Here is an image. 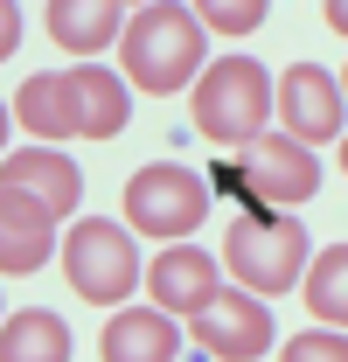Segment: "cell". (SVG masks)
<instances>
[{"label":"cell","mask_w":348,"mask_h":362,"mask_svg":"<svg viewBox=\"0 0 348 362\" xmlns=\"http://www.w3.org/2000/svg\"><path fill=\"white\" fill-rule=\"evenodd\" d=\"M119 63H126V84L153 90V98L195 84V77H202V21H195V7H181V0H146L139 14H126V28H119Z\"/></svg>","instance_id":"cell-1"},{"label":"cell","mask_w":348,"mask_h":362,"mask_svg":"<svg viewBox=\"0 0 348 362\" xmlns=\"http://www.w3.org/2000/svg\"><path fill=\"white\" fill-rule=\"evenodd\" d=\"M216 188H230L244 202V216L251 209H279V202H306V195H320V160L279 133H258L251 146H237L230 168L216 160Z\"/></svg>","instance_id":"cell-2"},{"label":"cell","mask_w":348,"mask_h":362,"mask_svg":"<svg viewBox=\"0 0 348 362\" xmlns=\"http://www.w3.org/2000/svg\"><path fill=\"white\" fill-rule=\"evenodd\" d=\"M265 112H272V77H265V63L251 56H223L202 70V84H195V126L202 139H216V146H251L265 133Z\"/></svg>","instance_id":"cell-3"},{"label":"cell","mask_w":348,"mask_h":362,"mask_svg":"<svg viewBox=\"0 0 348 362\" xmlns=\"http://www.w3.org/2000/svg\"><path fill=\"white\" fill-rule=\"evenodd\" d=\"M223 265L251 286V300L286 293V286H300V272H306V230L293 216H279V209H251L223 237Z\"/></svg>","instance_id":"cell-4"},{"label":"cell","mask_w":348,"mask_h":362,"mask_svg":"<svg viewBox=\"0 0 348 362\" xmlns=\"http://www.w3.org/2000/svg\"><path fill=\"white\" fill-rule=\"evenodd\" d=\"M63 279L91 307H126V293L139 286V251L112 216H84L63 237Z\"/></svg>","instance_id":"cell-5"},{"label":"cell","mask_w":348,"mask_h":362,"mask_svg":"<svg viewBox=\"0 0 348 362\" xmlns=\"http://www.w3.org/2000/svg\"><path fill=\"white\" fill-rule=\"evenodd\" d=\"M209 216V188L202 175H188V168H174V160H153V168H139L126 181V223L146 230V237H188V230Z\"/></svg>","instance_id":"cell-6"},{"label":"cell","mask_w":348,"mask_h":362,"mask_svg":"<svg viewBox=\"0 0 348 362\" xmlns=\"http://www.w3.org/2000/svg\"><path fill=\"white\" fill-rule=\"evenodd\" d=\"M279 119H286V139L293 146H320V139H342V119H348V105H342V84L320 70V63H293L286 77H279Z\"/></svg>","instance_id":"cell-7"},{"label":"cell","mask_w":348,"mask_h":362,"mask_svg":"<svg viewBox=\"0 0 348 362\" xmlns=\"http://www.w3.org/2000/svg\"><path fill=\"white\" fill-rule=\"evenodd\" d=\"M195 349L216 362H258L272 349V314L251 293H216L209 307H195Z\"/></svg>","instance_id":"cell-8"},{"label":"cell","mask_w":348,"mask_h":362,"mask_svg":"<svg viewBox=\"0 0 348 362\" xmlns=\"http://www.w3.org/2000/svg\"><path fill=\"white\" fill-rule=\"evenodd\" d=\"M0 195H21V202H35L49 223L56 216H70L77 209V195H84V175L56 153V146H21V153H7L0 160Z\"/></svg>","instance_id":"cell-9"},{"label":"cell","mask_w":348,"mask_h":362,"mask_svg":"<svg viewBox=\"0 0 348 362\" xmlns=\"http://www.w3.org/2000/svg\"><path fill=\"white\" fill-rule=\"evenodd\" d=\"M146 293H153V307H168L174 314H195V307H209L223 293V272L209 251H188V244H174V251H161L153 265H146Z\"/></svg>","instance_id":"cell-10"},{"label":"cell","mask_w":348,"mask_h":362,"mask_svg":"<svg viewBox=\"0 0 348 362\" xmlns=\"http://www.w3.org/2000/svg\"><path fill=\"white\" fill-rule=\"evenodd\" d=\"M98 356L105 362H174L181 356V334H174V320L161 307H126V314L105 320Z\"/></svg>","instance_id":"cell-11"},{"label":"cell","mask_w":348,"mask_h":362,"mask_svg":"<svg viewBox=\"0 0 348 362\" xmlns=\"http://www.w3.org/2000/svg\"><path fill=\"white\" fill-rule=\"evenodd\" d=\"M49 251H56V223H49L35 202L0 195V279H28V272H42Z\"/></svg>","instance_id":"cell-12"},{"label":"cell","mask_w":348,"mask_h":362,"mask_svg":"<svg viewBox=\"0 0 348 362\" xmlns=\"http://www.w3.org/2000/svg\"><path fill=\"white\" fill-rule=\"evenodd\" d=\"M70 90V119H77V139H119L126 133V84L112 70H70L63 77Z\"/></svg>","instance_id":"cell-13"},{"label":"cell","mask_w":348,"mask_h":362,"mask_svg":"<svg viewBox=\"0 0 348 362\" xmlns=\"http://www.w3.org/2000/svg\"><path fill=\"white\" fill-rule=\"evenodd\" d=\"M126 28V14L112 0H49V42L70 56H98L112 49V35Z\"/></svg>","instance_id":"cell-14"},{"label":"cell","mask_w":348,"mask_h":362,"mask_svg":"<svg viewBox=\"0 0 348 362\" xmlns=\"http://www.w3.org/2000/svg\"><path fill=\"white\" fill-rule=\"evenodd\" d=\"M0 362H70V327L42 307H21L0 320Z\"/></svg>","instance_id":"cell-15"},{"label":"cell","mask_w":348,"mask_h":362,"mask_svg":"<svg viewBox=\"0 0 348 362\" xmlns=\"http://www.w3.org/2000/svg\"><path fill=\"white\" fill-rule=\"evenodd\" d=\"M14 119L28 126L35 139H77V119H70V90H63V77H28L21 84V98H14Z\"/></svg>","instance_id":"cell-16"},{"label":"cell","mask_w":348,"mask_h":362,"mask_svg":"<svg viewBox=\"0 0 348 362\" xmlns=\"http://www.w3.org/2000/svg\"><path fill=\"white\" fill-rule=\"evenodd\" d=\"M300 279H306V314L320 320V327H342L348 320V244L313 251V265Z\"/></svg>","instance_id":"cell-17"},{"label":"cell","mask_w":348,"mask_h":362,"mask_svg":"<svg viewBox=\"0 0 348 362\" xmlns=\"http://www.w3.org/2000/svg\"><path fill=\"white\" fill-rule=\"evenodd\" d=\"M265 0H209V7H195V21L202 28H223V35H251V28H265Z\"/></svg>","instance_id":"cell-18"},{"label":"cell","mask_w":348,"mask_h":362,"mask_svg":"<svg viewBox=\"0 0 348 362\" xmlns=\"http://www.w3.org/2000/svg\"><path fill=\"white\" fill-rule=\"evenodd\" d=\"M279 362H348V341L342 327H313V334H293L279 349Z\"/></svg>","instance_id":"cell-19"},{"label":"cell","mask_w":348,"mask_h":362,"mask_svg":"<svg viewBox=\"0 0 348 362\" xmlns=\"http://www.w3.org/2000/svg\"><path fill=\"white\" fill-rule=\"evenodd\" d=\"M14 42H21V7H14V0H0V63L14 56Z\"/></svg>","instance_id":"cell-20"},{"label":"cell","mask_w":348,"mask_h":362,"mask_svg":"<svg viewBox=\"0 0 348 362\" xmlns=\"http://www.w3.org/2000/svg\"><path fill=\"white\" fill-rule=\"evenodd\" d=\"M0 139H7V112H0Z\"/></svg>","instance_id":"cell-21"}]
</instances>
